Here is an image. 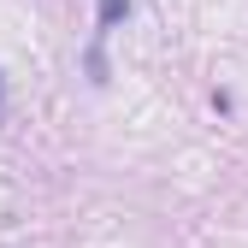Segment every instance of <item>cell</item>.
<instances>
[{
  "mask_svg": "<svg viewBox=\"0 0 248 248\" xmlns=\"http://www.w3.org/2000/svg\"><path fill=\"white\" fill-rule=\"evenodd\" d=\"M130 6H136V0H101V6H95V36H107L112 24H124Z\"/></svg>",
  "mask_w": 248,
  "mask_h": 248,
  "instance_id": "cell-1",
  "label": "cell"
},
{
  "mask_svg": "<svg viewBox=\"0 0 248 248\" xmlns=\"http://www.w3.org/2000/svg\"><path fill=\"white\" fill-rule=\"evenodd\" d=\"M107 36H95V42H89V59H83V65H89V83H107V47H101Z\"/></svg>",
  "mask_w": 248,
  "mask_h": 248,
  "instance_id": "cell-2",
  "label": "cell"
},
{
  "mask_svg": "<svg viewBox=\"0 0 248 248\" xmlns=\"http://www.w3.org/2000/svg\"><path fill=\"white\" fill-rule=\"evenodd\" d=\"M0 112H6V83H0Z\"/></svg>",
  "mask_w": 248,
  "mask_h": 248,
  "instance_id": "cell-3",
  "label": "cell"
}]
</instances>
